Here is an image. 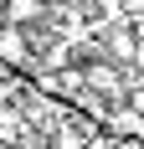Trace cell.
Listing matches in <instances>:
<instances>
[{
  "label": "cell",
  "mask_w": 144,
  "mask_h": 149,
  "mask_svg": "<svg viewBox=\"0 0 144 149\" xmlns=\"http://www.w3.org/2000/svg\"><path fill=\"white\" fill-rule=\"evenodd\" d=\"M139 46H144V41L134 36V26H129V21H124V26H108V31H103V57H108V62H118V67L139 57Z\"/></svg>",
  "instance_id": "obj_2"
},
{
  "label": "cell",
  "mask_w": 144,
  "mask_h": 149,
  "mask_svg": "<svg viewBox=\"0 0 144 149\" xmlns=\"http://www.w3.org/2000/svg\"><path fill=\"white\" fill-rule=\"evenodd\" d=\"M0 67H31V72H36L31 26H0Z\"/></svg>",
  "instance_id": "obj_1"
},
{
  "label": "cell",
  "mask_w": 144,
  "mask_h": 149,
  "mask_svg": "<svg viewBox=\"0 0 144 149\" xmlns=\"http://www.w3.org/2000/svg\"><path fill=\"white\" fill-rule=\"evenodd\" d=\"M134 67H139V72H144V46H139V57H134Z\"/></svg>",
  "instance_id": "obj_4"
},
{
  "label": "cell",
  "mask_w": 144,
  "mask_h": 149,
  "mask_svg": "<svg viewBox=\"0 0 144 149\" xmlns=\"http://www.w3.org/2000/svg\"><path fill=\"white\" fill-rule=\"evenodd\" d=\"M41 5H46V10H52V5H57V0H41Z\"/></svg>",
  "instance_id": "obj_5"
},
{
  "label": "cell",
  "mask_w": 144,
  "mask_h": 149,
  "mask_svg": "<svg viewBox=\"0 0 144 149\" xmlns=\"http://www.w3.org/2000/svg\"><path fill=\"white\" fill-rule=\"evenodd\" d=\"M0 15H5V26H41L46 5L41 0H0Z\"/></svg>",
  "instance_id": "obj_3"
}]
</instances>
